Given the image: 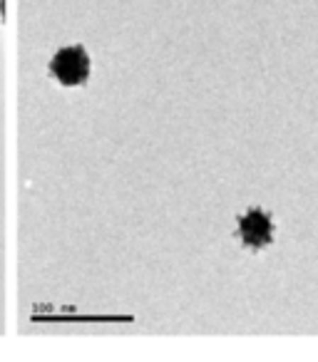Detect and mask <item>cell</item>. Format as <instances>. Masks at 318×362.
Listing matches in <instances>:
<instances>
[{"mask_svg":"<svg viewBox=\"0 0 318 362\" xmlns=\"http://www.w3.org/2000/svg\"><path fill=\"white\" fill-rule=\"evenodd\" d=\"M239 241L251 251H263L266 246H271L273 241V221L266 211L261 209H249L242 218H239Z\"/></svg>","mask_w":318,"mask_h":362,"instance_id":"obj_2","label":"cell"},{"mask_svg":"<svg viewBox=\"0 0 318 362\" xmlns=\"http://www.w3.org/2000/svg\"><path fill=\"white\" fill-rule=\"evenodd\" d=\"M50 72L60 85L65 87H77L85 85L90 77V57H87L82 45H70L62 47L50 62Z\"/></svg>","mask_w":318,"mask_h":362,"instance_id":"obj_1","label":"cell"}]
</instances>
